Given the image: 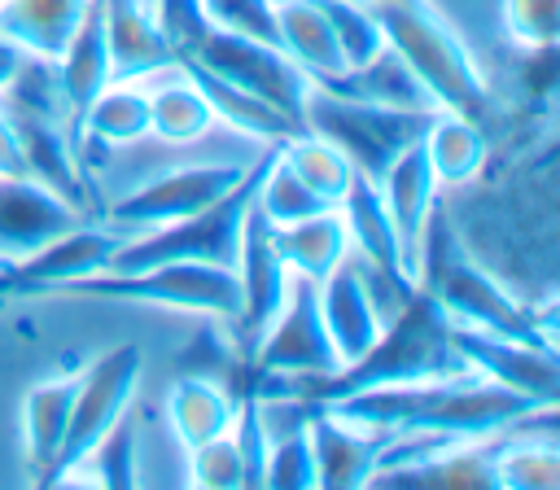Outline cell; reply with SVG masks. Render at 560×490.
Wrapping results in <instances>:
<instances>
[{
	"label": "cell",
	"mask_w": 560,
	"mask_h": 490,
	"mask_svg": "<svg viewBox=\"0 0 560 490\" xmlns=\"http://www.w3.org/2000/svg\"><path fill=\"white\" fill-rule=\"evenodd\" d=\"M276 44L298 61L311 83H332L346 70V57L319 0H276Z\"/></svg>",
	"instance_id": "obj_23"
},
{
	"label": "cell",
	"mask_w": 560,
	"mask_h": 490,
	"mask_svg": "<svg viewBox=\"0 0 560 490\" xmlns=\"http://www.w3.org/2000/svg\"><path fill=\"white\" fill-rule=\"evenodd\" d=\"M337 214L346 223V236H350V254L363 258L385 284H394L398 293H411L416 289V271L402 254V241H398V228L381 201V188L376 179L368 175H354L346 197L337 201Z\"/></svg>",
	"instance_id": "obj_17"
},
{
	"label": "cell",
	"mask_w": 560,
	"mask_h": 490,
	"mask_svg": "<svg viewBox=\"0 0 560 490\" xmlns=\"http://www.w3.org/2000/svg\"><path fill=\"white\" fill-rule=\"evenodd\" d=\"M79 468H92L96 481L118 486V490L136 486V420L122 411V416L114 420V429L88 451V459H83Z\"/></svg>",
	"instance_id": "obj_37"
},
{
	"label": "cell",
	"mask_w": 560,
	"mask_h": 490,
	"mask_svg": "<svg viewBox=\"0 0 560 490\" xmlns=\"http://www.w3.org/2000/svg\"><path fill=\"white\" fill-rule=\"evenodd\" d=\"M337 350L324 332L319 319V298H315V280L293 276V289L280 306V315L262 328V337L249 350V381H311V376H328L337 372Z\"/></svg>",
	"instance_id": "obj_9"
},
{
	"label": "cell",
	"mask_w": 560,
	"mask_h": 490,
	"mask_svg": "<svg viewBox=\"0 0 560 490\" xmlns=\"http://www.w3.org/2000/svg\"><path fill=\"white\" fill-rule=\"evenodd\" d=\"M267 241L293 276H306L315 284L350 254V236H346V223H341L337 206H328L319 214H306L298 223H276V228L267 223Z\"/></svg>",
	"instance_id": "obj_24"
},
{
	"label": "cell",
	"mask_w": 560,
	"mask_h": 490,
	"mask_svg": "<svg viewBox=\"0 0 560 490\" xmlns=\"http://www.w3.org/2000/svg\"><path fill=\"white\" fill-rule=\"evenodd\" d=\"M464 372L451 346V315L438 306L429 289H411L407 302L385 319L381 337L346 368L311 381H280V394H298L311 402H337L359 389L376 385H407V381H429V376H451Z\"/></svg>",
	"instance_id": "obj_2"
},
{
	"label": "cell",
	"mask_w": 560,
	"mask_h": 490,
	"mask_svg": "<svg viewBox=\"0 0 560 490\" xmlns=\"http://www.w3.org/2000/svg\"><path fill=\"white\" fill-rule=\"evenodd\" d=\"M451 346H455V359L464 372H477L481 381L525 398L529 407H556L560 402L556 346L503 337V332H481V328H464V324H451Z\"/></svg>",
	"instance_id": "obj_12"
},
{
	"label": "cell",
	"mask_w": 560,
	"mask_h": 490,
	"mask_svg": "<svg viewBox=\"0 0 560 490\" xmlns=\"http://www.w3.org/2000/svg\"><path fill=\"white\" fill-rule=\"evenodd\" d=\"M385 44L407 61L433 109L442 114H464L472 122L490 118V83L464 39L451 31V22L429 4V0H407V4H385L376 9Z\"/></svg>",
	"instance_id": "obj_4"
},
{
	"label": "cell",
	"mask_w": 560,
	"mask_h": 490,
	"mask_svg": "<svg viewBox=\"0 0 560 490\" xmlns=\"http://www.w3.org/2000/svg\"><path fill=\"white\" fill-rule=\"evenodd\" d=\"M122 236L118 228H96V223H74L70 232L52 236L35 254L4 262L0 267V298H35V293H61L74 280H88L96 271H109Z\"/></svg>",
	"instance_id": "obj_13"
},
{
	"label": "cell",
	"mask_w": 560,
	"mask_h": 490,
	"mask_svg": "<svg viewBox=\"0 0 560 490\" xmlns=\"http://www.w3.org/2000/svg\"><path fill=\"white\" fill-rule=\"evenodd\" d=\"M254 210L276 228V223H298V219H306V214H319V210H328V201H319V197L276 158V144H271V153H267V162H262V171H258V184H254Z\"/></svg>",
	"instance_id": "obj_34"
},
{
	"label": "cell",
	"mask_w": 560,
	"mask_h": 490,
	"mask_svg": "<svg viewBox=\"0 0 560 490\" xmlns=\"http://www.w3.org/2000/svg\"><path fill=\"white\" fill-rule=\"evenodd\" d=\"M424 158L433 166V179L438 188H459L468 184L472 175H481L486 166V153H490V140H486V122H472L464 114H433L424 136Z\"/></svg>",
	"instance_id": "obj_26"
},
{
	"label": "cell",
	"mask_w": 560,
	"mask_h": 490,
	"mask_svg": "<svg viewBox=\"0 0 560 490\" xmlns=\"http://www.w3.org/2000/svg\"><path fill=\"white\" fill-rule=\"evenodd\" d=\"M188 57L201 61L206 70H214L219 79H228V83L254 92L258 101L276 105L280 114H289V118L302 127V109H306V96H311L315 83L298 70V61H293L280 44L210 26V31L201 35V44H197Z\"/></svg>",
	"instance_id": "obj_10"
},
{
	"label": "cell",
	"mask_w": 560,
	"mask_h": 490,
	"mask_svg": "<svg viewBox=\"0 0 560 490\" xmlns=\"http://www.w3.org/2000/svg\"><path fill=\"white\" fill-rule=\"evenodd\" d=\"M144 136H149V92L136 88V83H118V79H109L88 101V109L79 114V127H74L79 149H83V140H96V144H136Z\"/></svg>",
	"instance_id": "obj_29"
},
{
	"label": "cell",
	"mask_w": 560,
	"mask_h": 490,
	"mask_svg": "<svg viewBox=\"0 0 560 490\" xmlns=\"http://www.w3.org/2000/svg\"><path fill=\"white\" fill-rule=\"evenodd\" d=\"M249 171V162H192V166H171L162 175H153L149 184L131 188L127 197H118L105 219L114 228H158L171 219H184L210 201H219L232 184H241V175Z\"/></svg>",
	"instance_id": "obj_14"
},
{
	"label": "cell",
	"mask_w": 560,
	"mask_h": 490,
	"mask_svg": "<svg viewBox=\"0 0 560 490\" xmlns=\"http://www.w3.org/2000/svg\"><path fill=\"white\" fill-rule=\"evenodd\" d=\"M276 158H280L319 201H328V206H337V201L346 197L350 179L359 175V171L350 166V158H346L332 140H324V136H315V131H306V127H298L293 136H284V140L276 144Z\"/></svg>",
	"instance_id": "obj_31"
},
{
	"label": "cell",
	"mask_w": 560,
	"mask_h": 490,
	"mask_svg": "<svg viewBox=\"0 0 560 490\" xmlns=\"http://www.w3.org/2000/svg\"><path fill=\"white\" fill-rule=\"evenodd\" d=\"M503 26H508V35L525 52L556 48V35H560V0H503Z\"/></svg>",
	"instance_id": "obj_39"
},
{
	"label": "cell",
	"mask_w": 560,
	"mask_h": 490,
	"mask_svg": "<svg viewBox=\"0 0 560 490\" xmlns=\"http://www.w3.org/2000/svg\"><path fill=\"white\" fill-rule=\"evenodd\" d=\"M109 79L140 83L158 70H175V48L162 35L149 0H105Z\"/></svg>",
	"instance_id": "obj_19"
},
{
	"label": "cell",
	"mask_w": 560,
	"mask_h": 490,
	"mask_svg": "<svg viewBox=\"0 0 560 490\" xmlns=\"http://www.w3.org/2000/svg\"><path fill=\"white\" fill-rule=\"evenodd\" d=\"M188 481L201 486V490H236V486H245V468H241V455H236L228 433L188 446Z\"/></svg>",
	"instance_id": "obj_38"
},
{
	"label": "cell",
	"mask_w": 560,
	"mask_h": 490,
	"mask_svg": "<svg viewBox=\"0 0 560 490\" xmlns=\"http://www.w3.org/2000/svg\"><path fill=\"white\" fill-rule=\"evenodd\" d=\"M525 420H516L508 433L494 438V486H508V490H556V481H560L556 442L551 438H542V442L529 438Z\"/></svg>",
	"instance_id": "obj_32"
},
{
	"label": "cell",
	"mask_w": 560,
	"mask_h": 490,
	"mask_svg": "<svg viewBox=\"0 0 560 490\" xmlns=\"http://www.w3.org/2000/svg\"><path fill=\"white\" fill-rule=\"evenodd\" d=\"M337 416L372 429V433H424L442 442H486L508 433L516 420H525L529 407L525 398L481 381L477 372H451V376H429V381H407V385H376L346 394L328 402Z\"/></svg>",
	"instance_id": "obj_1"
},
{
	"label": "cell",
	"mask_w": 560,
	"mask_h": 490,
	"mask_svg": "<svg viewBox=\"0 0 560 490\" xmlns=\"http://www.w3.org/2000/svg\"><path fill=\"white\" fill-rule=\"evenodd\" d=\"M149 4H153V18H158L162 35L175 48V61L188 57L201 44V35L210 31V22L201 13V0H149Z\"/></svg>",
	"instance_id": "obj_41"
},
{
	"label": "cell",
	"mask_w": 560,
	"mask_h": 490,
	"mask_svg": "<svg viewBox=\"0 0 560 490\" xmlns=\"http://www.w3.org/2000/svg\"><path fill=\"white\" fill-rule=\"evenodd\" d=\"M438 109H385V105H368L354 96H341L332 88H311L306 109H302V127L332 140L350 166L368 179H381V171L424 136L429 118Z\"/></svg>",
	"instance_id": "obj_6"
},
{
	"label": "cell",
	"mask_w": 560,
	"mask_h": 490,
	"mask_svg": "<svg viewBox=\"0 0 560 490\" xmlns=\"http://www.w3.org/2000/svg\"><path fill=\"white\" fill-rule=\"evenodd\" d=\"M192 83H197V92L206 96V105H210V114L214 118H223L232 131H241L245 140H258V144H280L284 136H293L298 131V122L289 118V114H280L276 105H267V101H258L254 92H245V88H236V83H228V79H219L214 70H206L201 61H192V57H179L175 61Z\"/></svg>",
	"instance_id": "obj_22"
},
{
	"label": "cell",
	"mask_w": 560,
	"mask_h": 490,
	"mask_svg": "<svg viewBox=\"0 0 560 490\" xmlns=\"http://www.w3.org/2000/svg\"><path fill=\"white\" fill-rule=\"evenodd\" d=\"M416 284L438 298V306L451 315V324L556 346L551 302L538 311V306H529L525 298H516L486 262H477V258L459 245V236H451V223H446L438 210H433L429 223H424L420 276H416Z\"/></svg>",
	"instance_id": "obj_3"
},
{
	"label": "cell",
	"mask_w": 560,
	"mask_h": 490,
	"mask_svg": "<svg viewBox=\"0 0 560 490\" xmlns=\"http://www.w3.org/2000/svg\"><path fill=\"white\" fill-rule=\"evenodd\" d=\"M376 188H381V201H385V210H389V219H394V228H398L402 254H407L411 271L420 276L424 223H429V214L438 210V192H442L438 179H433V166H429V158H424V144H420V140L407 144V149L381 171Z\"/></svg>",
	"instance_id": "obj_20"
},
{
	"label": "cell",
	"mask_w": 560,
	"mask_h": 490,
	"mask_svg": "<svg viewBox=\"0 0 560 490\" xmlns=\"http://www.w3.org/2000/svg\"><path fill=\"white\" fill-rule=\"evenodd\" d=\"M267 153H271V144L258 149V158L249 162L241 184H232L219 201H210V206H201L184 219H171V223L144 228L136 236H122L109 271H136V267H153V262H223V267H232Z\"/></svg>",
	"instance_id": "obj_5"
},
{
	"label": "cell",
	"mask_w": 560,
	"mask_h": 490,
	"mask_svg": "<svg viewBox=\"0 0 560 490\" xmlns=\"http://www.w3.org/2000/svg\"><path fill=\"white\" fill-rule=\"evenodd\" d=\"M319 88H332L341 96H354V101H368V105H385V109H433V101L424 96V88L416 83V74L407 70V61L389 44L381 52H372L368 61L341 70L332 83H319Z\"/></svg>",
	"instance_id": "obj_27"
},
{
	"label": "cell",
	"mask_w": 560,
	"mask_h": 490,
	"mask_svg": "<svg viewBox=\"0 0 560 490\" xmlns=\"http://www.w3.org/2000/svg\"><path fill=\"white\" fill-rule=\"evenodd\" d=\"M232 411H236V398L228 394V385L210 381V376H175L171 385V398H166V420H171V433L184 442V446H197L206 438H219L228 433L232 424Z\"/></svg>",
	"instance_id": "obj_30"
},
{
	"label": "cell",
	"mask_w": 560,
	"mask_h": 490,
	"mask_svg": "<svg viewBox=\"0 0 560 490\" xmlns=\"http://www.w3.org/2000/svg\"><path fill=\"white\" fill-rule=\"evenodd\" d=\"M88 0H0V35L31 57L57 61L70 44Z\"/></svg>",
	"instance_id": "obj_25"
},
{
	"label": "cell",
	"mask_w": 560,
	"mask_h": 490,
	"mask_svg": "<svg viewBox=\"0 0 560 490\" xmlns=\"http://www.w3.org/2000/svg\"><path fill=\"white\" fill-rule=\"evenodd\" d=\"M315 298H319V319H324V332L337 350V363H354L385 328V319L407 302V293H398L394 284H385L363 258L346 254L319 284H315Z\"/></svg>",
	"instance_id": "obj_11"
},
{
	"label": "cell",
	"mask_w": 560,
	"mask_h": 490,
	"mask_svg": "<svg viewBox=\"0 0 560 490\" xmlns=\"http://www.w3.org/2000/svg\"><path fill=\"white\" fill-rule=\"evenodd\" d=\"M236 315H232V332H236V350L245 354L249 363V350L254 341L262 337V328L280 315L289 289H293V271L280 262V254L271 249L267 241V219L254 210L249 201V214H245V228H241V249H236Z\"/></svg>",
	"instance_id": "obj_15"
},
{
	"label": "cell",
	"mask_w": 560,
	"mask_h": 490,
	"mask_svg": "<svg viewBox=\"0 0 560 490\" xmlns=\"http://www.w3.org/2000/svg\"><path fill=\"white\" fill-rule=\"evenodd\" d=\"M306 416H311V398H306V407L293 416V424H289L284 433L267 429L262 486H276V490H302V486H315V459H311Z\"/></svg>",
	"instance_id": "obj_35"
},
{
	"label": "cell",
	"mask_w": 560,
	"mask_h": 490,
	"mask_svg": "<svg viewBox=\"0 0 560 490\" xmlns=\"http://www.w3.org/2000/svg\"><path fill=\"white\" fill-rule=\"evenodd\" d=\"M0 175H26L22 171V149H18V136H13V122L0 105Z\"/></svg>",
	"instance_id": "obj_42"
},
{
	"label": "cell",
	"mask_w": 560,
	"mask_h": 490,
	"mask_svg": "<svg viewBox=\"0 0 560 490\" xmlns=\"http://www.w3.org/2000/svg\"><path fill=\"white\" fill-rule=\"evenodd\" d=\"M306 433H311L315 486L350 490V486H368L376 477V464H381V451H385V433H372V429L337 416L328 402H311Z\"/></svg>",
	"instance_id": "obj_18"
},
{
	"label": "cell",
	"mask_w": 560,
	"mask_h": 490,
	"mask_svg": "<svg viewBox=\"0 0 560 490\" xmlns=\"http://www.w3.org/2000/svg\"><path fill=\"white\" fill-rule=\"evenodd\" d=\"M210 127H214V114L188 74L149 92V136H158L166 144H192Z\"/></svg>",
	"instance_id": "obj_33"
},
{
	"label": "cell",
	"mask_w": 560,
	"mask_h": 490,
	"mask_svg": "<svg viewBox=\"0 0 560 490\" xmlns=\"http://www.w3.org/2000/svg\"><path fill=\"white\" fill-rule=\"evenodd\" d=\"M201 13L219 31H236V35L276 44V0H201Z\"/></svg>",
	"instance_id": "obj_40"
},
{
	"label": "cell",
	"mask_w": 560,
	"mask_h": 490,
	"mask_svg": "<svg viewBox=\"0 0 560 490\" xmlns=\"http://www.w3.org/2000/svg\"><path fill=\"white\" fill-rule=\"evenodd\" d=\"M52 79L70 118V136L79 127V114L88 109V101L109 83V48H105V0H88L70 44L61 48V57L52 61ZM79 144V140H74Z\"/></svg>",
	"instance_id": "obj_21"
},
{
	"label": "cell",
	"mask_w": 560,
	"mask_h": 490,
	"mask_svg": "<svg viewBox=\"0 0 560 490\" xmlns=\"http://www.w3.org/2000/svg\"><path fill=\"white\" fill-rule=\"evenodd\" d=\"M26 57H31L26 48H18L13 39H4V35H0V92H4V88L18 79V70L26 66Z\"/></svg>",
	"instance_id": "obj_43"
},
{
	"label": "cell",
	"mask_w": 560,
	"mask_h": 490,
	"mask_svg": "<svg viewBox=\"0 0 560 490\" xmlns=\"http://www.w3.org/2000/svg\"><path fill=\"white\" fill-rule=\"evenodd\" d=\"M83 219L61 192L31 175H0V267L35 254L52 236L70 232Z\"/></svg>",
	"instance_id": "obj_16"
},
{
	"label": "cell",
	"mask_w": 560,
	"mask_h": 490,
	"mask_svg": "<svg viewBox=\"0 0 560 490\" xmlns=\"http://www.w3.org/2000/svg\"><path fill=\"white\" fill-rule=\"evenodd\" d=\"M319 9L328 13V26H332L337 48L346 57V70L385 48V35H381V22H376L372 4H363V0H319Z\"/></svg>",
	"instance_id": "obj_36"
},
{
	"label": "cell",
	"mask_w": 560,
	"mask_h": 490,
	"mask_svg": "<svg viewBox=\"0 0 560 490\" xmlns=\"http://www.w3.org/2000/svg\"><path fill=\"white\" fill-rule=\"evenodd\" d=\"M363 4H372V9H385V4H407V0H363Z\"/></svg>",
	"instance_id": "obj_44"
},
{
	"label": "cell",
	"mask_w": 560,
	"mask_h": 490,
	"mask_svg": "<svg viewBox=\"0 0 560 490\" xmlns=\"http://www.w3.org/2000/svg\"><path fill=\"white\" fill-rule=\"evenodd\" d=\"M70 298H109V302H144L162 311H192L219 324L236 315V271L223 262H153L136 271H96L88 280L66 284Z\"/></svg>",
	"instance_id": "obj_7"
},
{
	"label": "cell",
	"mask_w": 560,
	"mask_h": 490,
	"mask_svg": "<svg viewBox=\"0 0 560 490\" xmlns=\"http://www.w3.org/2000/svg\"><path fill=\"white\" fill-rule=\"evenodd\" d=\"M144 359L136 341H122L114 350H105L101 359H92V368L83 376H74V402H70V424L61 438V451L44 477V486L52 481H70L79 472V464L88 459V451L114 429V420L131 407L136 385H140Z\"/></svg>",
	"instance_id": "obj_8"
},
{
	"label": "cell",
	"mask_w": 560,
	"mask_h": 490,
	"mask_svg": "<svg viewBox=\"0 0 560 490\" xmlns=\"http://www.w3.org/2000/svg\"><path fill=\"white\" fill-rule=\"evenodd\" d=\"M70 402H74V376L39 381L22 398V446H26V464H31L35 481L48 477V468L61 451V438L70 424Z\"/></svg>",
	"instance_id": "obj_28"
},
{
	"label": "cell",
	"mask_w": 560,
	"mask_h": 490,
	"mask_svg": "<svg viewBox=\"0 0 560 490\" xmlns=\"http://www.w3.org/2000/svg\"><path fill=\"white\" fill-rule=\"evenodd\" d=\"M0 311H4V298H0Z\"/></svg>",
	"instance_id": "obj_45"
}]
</instances>
